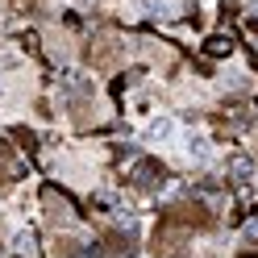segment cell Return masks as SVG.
Wrapping results in <instances>:
<instances>
[{
	"instance_id": "cell-1",
	"label": "cell",
	"mask_w": 258,
	"mask_h": 258,
	"mask_svg": "<svg viewBox=\"0 0 258 258\" xmlns=\"http://www.w3.org/2000/svg\"><path fill=\"white\" fill-rule=\"evenodd\" d=\"M129 179H134V187H142V191H154V187H163L167 171H163V163H154V158H142Z\"/></svg>"
},
{
	"instance_id": "cell-2",
	"label": "cell",
	"mask_w": 258,
	"mask_h": 258,
	"mask_svg": "<svg viewBox=\"0 0 258 258\" xmlns=\"http://www.w3.org/2000/svg\"><path fill=\"white\" fill-rule=\"evenodd\" d=\"M204 50L213 54V58H225V54L233 50V38H229V34H213V38L204 42Z\"/></svg>"
},
{
	"instance_id": "cell-3",
	"label": "cell",
	"mask_w": 258,
	"mask_h": 258,
	"mask_svg": "<svg viewBox=\"0 0 258 258\" xmlns=\"http://www.w3.org/2000/svg\"><path fill=\"white\" fill-rule=\"evenodd\" d=\"M225 171H229V175H233V179H246V175L254 171V163H250V158H246V154H233V158H229V163H225Z\"/></svg>"
},
{
	"instance_id": "cell-4",
	"label": "cell",
	"mask_w": 258,
	"mask_h": 258,
	"mask_svg": "<svg viewBox=\"0 0 258 258\" xmlns=\"http://www.w3.org/2000/svg\"><path fill=\"white\" fill-rule=\"evenodd\" d=\"M171 134H175V125H171V121H154V125H150V138H154V142H167Z\"/></svg>"
},
{
	"instance_id": "cell-5",
	"label": "cell",
	"mask_w": 258,
	"mask_h": 258,
	"mask_svg": "<svg viewBox=\"0 0 258 258\" xmlns=\"http://www.w3.org/2000/svg\"><path fill=\"white\" fill-rule=\"evenodd\" d=\"M187 154H191V158H208V142H204V138H196V142L187 146Z\"/></svg>"
},
{
	"instance_id": "cell-6",
	"label": "cell",
	"mask_w": 258,
	"mask_h": 258,
	"mask_svg": "<svg viewBox=\"0 0 258 258\" xmlns=\"http://www.w3.org/2000/svg\"><path fill=\"white\" fill-rule=\"evenodd\" d=\"M246 241H250V246H258V217L246 225Z\"/></svg>"
}]
</instances>
